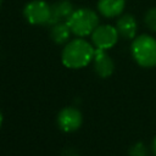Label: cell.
<instances>
[{
    "label": "cell",
    "instance_id": "5bb4252c",
    "mask_svg": "<svg viewBox=\"0 0 156 156\" xmlns=\"http://www.w3.org/2000/svg\"><path fill=\"white\" fill-rule=\"evenodd\" d=\"M151 147H152V152H154V155L156 156V136H155L154 140H152V145H151Z\"/></svg>",
    "mask_w": 156,
    "mask_h": 156
},
{
    "label": "cell",
    "instance_id": "2e32d148",
    "mask_svg": "<svg viewBox=\"0 0 156 156\" xmlns=\"http://www.w3.org/2000/svg\"><path fill=\"white\" fill-rule=\"evenodd\" d=\"M1 2H2V0H0V6H1Z\"/></svg>",
    "mask_w": 156,
    "mask_h": 156
},
{
    "label": "cell",
    "instance_id": "30bf717a",
    "mask_svg": "<svg viewBox=\"0 0 156 156\" xmlns=\"http://www.w3.org/2000/svg\"><path fill=\"white\" fill-rule=\"evenodd\" d=\"M126 6V0H99L98 10L99 12L107 18L119 16Z\"/></svg>",
    "mask_w": 156,
    "mask_h": 156
},
{
    "label": "cell",
    "instance_id": "4fadbf2b",
    "mask_svg": "<svg viewBox=\"0 0 156 156\" xmlns=\"http://www.w3.org/2000/svg\"><path fill=\"white\" fill-rule=\"evenodd\" d=\"M129 156H147V149L143 143H136L129 149Z\"/></svg>",
    "mask_w": 156,
    "mask_h": 156
},
{
    "label": "cell",
    "instance_id": "3957f363",
    "mask_svg": "<svg viewBox=\"0 0 156 156\" xmlns=\"http://www.w3.org/2000/svg\"><path fill=\"white\" fill-rule=\"evenodd\" d=\"M130 52L135 62L145 68L156 67V39L149 34L134 38Z\"/></svg>",
    "mask_w": 156,
    "mask_h": 156
},
{
    "label": "cell",
    "instance_id": "8fae6325",
    "mask_svg": "<svg viewBox=\"0 0 156 156\" xmlns=\"http://www.w3.org/2000/svg\"><path fill=\"white\" fill-rule=\"evenodd\" d=\"M50 38L55 44H66L68 43L69 35H71V29L66 22H58L52 26H50Z\"/></svg>",
    "mask_w": 156,
    "mask_h": 156
},
{
    "label": "cell",
    "instance_id": "9c48e42d",
    "mask_svg": "<svg viewBox=\"0 0 156 156\" xmlns=\"http://www.w3.org/2000/svg\"><path fill=\"white\" fill-rule=\"evenodd\" d=\"M116 28L121 37H123L126 39H133L135 37L138 24H136L135 18L130 13H126V15H122L117 20Z\"/></svg>",
    "mask_w": 156,
    "mask_h": 156
},
{
    "label": "cell",
    "instance_id": "5b68a950",
    "mask_svg": "<svg viewBox=\"0 0 156 156\" xmlns=\"http://www.w3.org/2000/svg\"><path fill=\"white\" fill-rule=\"evenodd\" d=\"M118 30L111 24H99L91 33V41L96 49L107 50L116 45L118 40Z\"/></svg>",
    "mask_w": 156,
    "mask_h": 156
},
{
    "label": "cell",
    "instance_id": "ba28073f",
    "mask_svg": "<svg viewBox=\"0 0 156 156\" xmlns=\"http://www.w3.org/2000/svg\"><path fill=\"white\" fill-rule=\"evenodd\" d=\"M73 11L74 9L69 0H58L54 2L51 5V18L48 24L52 26L58 22H66Z\"/></svg>",
    "mask_w": 156,
    "mask_h": 156
},
{
    "label": "cell",
    "instance_id": "7a4b0ae2",
    "mask_svg": "<svg viewBox=\"0 0 156 156\" xmlns=\"http://www.w3.org/2000/svg\"><path fill=\"white\" fill-rule=\"evenodd\" d=\"M66 23L68 24L72 34L84 38L87 35H91L94 29L99 26V16L90 9L80 7L72 12Z\"/></svg>",
    "mask_w": 156,
    "mask_h": 156
},
{
    "label": "cell",
    "instance_id": "6da1fadb",
    "mask_svg": "<svg viewBox=\"0 0 156 156\" xmlns=\"http://www.w3.org/2000/svg\"><path fill=\"white\" fill-rule=\"evenodd\" d=\"M94 54V46L85 39L78 37L66 43L61 52V61L67 68L78 69L88 66L93 61Z\"/></svg>",
    "mask_w": 156,
    "mask_h": 156
},
{
    "label": "cell",
    "instance_id": "277c9868",
    "mask_svg": "<svg viewBox=\"0 0 156 156\" xmlns=\"http://www.w3.org/2000/svg\"><path fill=\"white\" fill-rule=\"evenodd\" d=\"M23 16L29 24H48L51 18V5H49L45 0L28 1L23 7Z\"/></svg>",
    "mask_w": 156,
    "mask_h": 156
},
{
    "label": "cell",
    "instance_id": "9a60e30c",
    "mask_svg": "<svg viewBox=\"0 0 156 156\" xmlns=\"http://www.w3.org/2000/svg\"><path fill=\"white\" fill-rule=\"evenodd\" d=\"M2 119H4V117H2V113H1V111H0V128H1V126H2Z\"/></svg>",
    "mask_w": 156,
    "mask_h": 156
},
{
    "label": "cell",
    "instance_id": "8992f818",
    "mask_svg": "<svg viewBox=\"0 0 156 156\" xmlns=\"http://www.w3.org/2000/svg\"><path fill=\"white\" fill-rule=\"evenodd\" d=\"M83 122L82 112L72 106L63 107L57 115V126L62 132L71 133L80 128Z\"/></svg>",
    "mask_w": 156,
    "mask_h": 156
},
{
    "label": "cell",
    "instance_id": "7c38bea8",
    "mask_svg": "<svg viewBox=\"0 0 156 156\" xmlns=\"http://www.w3.org/2000/svg\"><path fill=\"white\" fill-rule=\"evenodd\" d=\"M144 21H145V24L149 29L156 32V7L147 10V12L145 13Z\"/></svg>",
    "mask_w": 156,
    "mask_h": 156
},
{
    "label": "cell",
    "instance_id": "52a82bcc",
    "mask_svg": "<svg viewBox=\"0 0 156 156\" xmlns=\"http://www.w3.org/2000/svg\"><path fill=\"white\" fill-rule=\"evenodd\" d=\"M93 62H94V69L99 77L107 78L113 73L115 65H113V61L110 57V55L106 52V50L95 49Z\"/></svg>",
    "mask_w": 156,
    "mask_h": 156
}]
</instances>
